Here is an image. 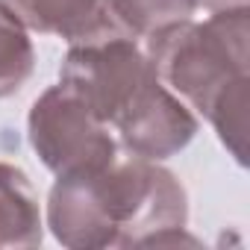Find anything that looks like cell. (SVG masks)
<instances>
[{"label": "cell", "mask_w": 250, "mask_h": 250, "mask_svg": "<svg viewBox=\"0 0 250 250\" xmlns=\"http://www.w3.org/2000/svg\"><path fill=\"white\" fill-rule=\"evenodd\" d=\"M186 221L188 200L180 180L142 156H115L88 177H56L47 200L50 232L71 250L180 241Z\"/></svg>", "instance_id": "1"}, {"label": "cell", "mask_w": 250, "mask_h": 250, "mask_svg": "<svg viewBox=\"0 0 250 250\" xmlns=\"http://www.w3.org/2000/svg\"><path fill=\"white\" fill-rule=\"evenodd\" d=\"M250 9H221L209 21H186L147 39L156 77L200 109L238 165H247Z\"/></svg>", "instance_id": "2"}, {"label": "cell", "mask_w": 250, "mask_h": 250, "mask_svg": "<svg viewBox=\"0 0 250 250\" xmlns=\"http://www.w3.org/2000/svg\"><path fill=\"white\" fill-rule=\"evenodd\" d=\"M153 77L156 71L136 39L106 33L71 44L59 71V85H65L97 121L112 124Z\"/></svg>", "instance_id": "3"}, {"label": "cell", "mask_w": 250, "mask_h": 250, "mask_svg": "<svg viewBox=\"0 0 250 250\" xmlns=\"http://www.w3.org/2000/svg\"><path fill=\"white\" fill-rule=\"evenodd\" d=\"M30 145L59 177H88L109 168L118 156L115 139L65 85L47 88L30 109Z\"/></svg>", "instance_id": "4"}, {"label": "cell", "mask_w": 250, "mask_h": 250, "mask_svg": "<svg viewBox=\"0 0 250 250\" xmlns=\"http://www.w3.org/2000/svg\"><path fill=\"white\" fill-rule=\"evenodd\" d=\"M112 124L133 156L153 162L180 153L197 133V118L159 77H153Z\"/></svg>", "instance_id": "5"}, {"label": "cell", "mask_w": 250, "mask_h": 250, "mask_svg": "<svg viewBox=\"0 0 250 250\" xmlns=\"http://www.w3.org/2000/svg\"><path fill=\"white\" fill-rule=\"evenodd\" d=\"M0 3L24 27L59 36L71 44L121 33L106 12V0H0Z\"/></svg>", "instance_id": "6"}, {"label": "cell", "mask_w": 250, "mask_h": 250, "mask_svg": "<svg viewBox=\"0 0 250 250\" xmlns=\"http://www.w3.org/2000/svg\"><path fill=\"white\" fill-rule=\"evenodd\" d=\"M44 238L39 197L27 174L9 162H0V250L39 247Z\"/></svg>", "instance_id": "7"}, {"label": "cell", "mask_w": 250, "mask_h": 250, "mask_svg": "<svg viewBox=\"0 0 250 250\" xmlns=\"http://www.w3.org/2000/svg\"><path fill=\"white\" fill-rule=\"evenodd\" d=\"M197 0H106V12L130 39H153L194 18Z\"/></svg>", "instance_id": "8"}, {"label": "cell", "mask_w": 250, "mask_h": 250, "mask_svg": "<svg viewBox=\"0 0 250 250\" xmlns=\"http://www.w3.org/2000/svg\"><path fill=\"white\" fill-rule=\"evenodd\" d=\"M36 68V50L27 27L0 3V100L15 94Z\"/></svg>", "instance_id": "9"}, {"label": "cell", "mask_w": 250, "mask_h": 250, "mask_svg": "<svg viewBox=\"0 0 250 250\" xmlns=\"http://www.w3.org/2000/svg\"><path fill=\"white\" fill-rule=\"evenodd\" d=\"M200 3L212 12H221V9H241V6H247V0H197V6Z\"/></svg>", "instance_id": "10"}]
</instances>
